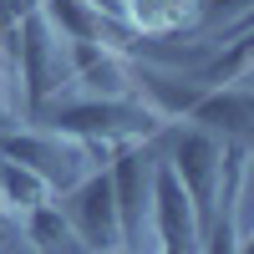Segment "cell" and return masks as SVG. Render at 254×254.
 I'll list each match as a JSON object with an SVG mask.
<instances>
[{
  "instance_id": "6da1fadb",
  "label": "cell",
  "mask_w": 254,
  "mask_h": 254,
  "mask_svg": "<svg viewBox=\"0 0 254 254\" xmlns=\"http://www.w3.org/2000/svg\"><path fill=\"white\" fill-rule=\"evenodd\" d=\"M36 127H56L66 137H81L102 147V153H117V147H137L168 132V122L147 107L142 97H56L46 102L36 117Z\"/></svg>"
},
{
  "instance_id": "7a4b0ae2",
  "label": "cell",
  "mask_w": 254,
  "mask_h": 254,
  "mask_svg": "<svg viewBox=\"0 0 254 254\" xmlns=\"http://www.w3.org/2000/svg\"><path fill=\"white\" fill-rule=\"evenodd\" d=\"M10 76H20L26 92V117H36L46 102H56L71 87V41L61 36L36 5L20 15L15 41H10Z\"/></svg>"
},
{
  "instance_id": "3957f363",
  "label": "cell",
  "mask_w": 254,
  "mask_h": 254,
  "mask_svg": "<svg viewBox=\"0 0 254 254\" xmlns=\"http://www.w3.org/2000/svg\"><path fill=\"white\" fill-rule=\"evenodd\" d=\"M0 158L26 163L31 173H41L56 198L66 193V188H76L87 173L107 168V153H102V147L81 142V137H66V132H56V127H10V132H0Z\"/></svg>"
},
{
  "instance_id": "277c9868",
  "label": "cell",
  "mask_w": 254,
  "mask_h": 254,
  "mask_svg": "<svg viewBox=\"0 0 254 254\" xmlns=\"http://www.w3.org/2000/svg\"><path fill=\"white\" fill-rule=\"evenodd\" d=\"M224 137L203 132V127H178V132H168V163H173L178 183L188 188V198H193V214H198V229H208L214 219V203H219V178H224Z\"/></svg>"
},
{
  "instance_id": "5b68a950",
  "label": "cell",
  "mask_w": 254,
  "mask_h": 254,
  "mask_svg": "<svg viewBox=\"0 0 254 254\" xmlns=\"http://www.w3.org/2000/svg\"><path fill=\"white\" fill-rule=\"evenodd\" d=\"M153 153L147 142L137 147H117L107 158L112 173V198H117V219H122V249H137L153 239Z\"/></svg>"
},
{
  "instance_id": "8992f818",
  "label": "cell",
  "mask_w": 254,
  "mask_h": 254,
  "mask_svg": "<svg viewBox=\"0 0 254 254\" xmlns=\"http://www.w3.org/2000/svg\"><path fill=\"white\" fill-rule=\"evenodd\" d=\"M61 214L76 229V239L87 244V254H107L122 249V219H117V198H112V173L97 168L76 188L61 193Z\"/></svg>"
},
{
  "instance_id": "52a82bcc",
  "label": "cell",
  "mask_w": 254,
  "mask_h": 254,
  "mask_svg": "<svg viewBox=\"0 0 254 254\" xmlns=\"http://www.w3.org/2000/svg\"><path fill=\"white\" fill-rule=\"evenodd\" d=\"M76 97H137V66L102 41H71Z\"/></svg>"
},
{
  "instance_id": "ba28073f",
  "label": "cell",
  "mask_w": 254,
  "mask_h": 254,
  "mask_svg": "<svg viewBox=\"0 0 254 254\" xmlns=\"http://www.w3.org/2000/svg\"><path fill=\"white\" fill-rule=\"evenodd\" d=\"M153 234H158V244H188L203 254V229L193 214V198L178 183L173 163H153Z\"/></svg>"
},
{
  "instance_id": "9c48e42d",
  "label": "cell",
  "mask_w": 254,
  "mask_h": 254,
  "mask_svg": "<svg viewBox=\"0 0 254 254\" xmlns=\"http://www.w3.org/2000/svg\"><path fill=\"white\" fill-rule=\"evenodd\" d=\"M183 122L203 127L224 142H254V87L234 81V87H203V97L188 107Z\"/></svg>"
},
{
  "instance_id": "30bf717a",
  "label": "cell",
  "mask_w": 254,
  "mask_h": 254,
  "mask_svg": "<svg viewBox=\"0 0 254 254\" xmlns=\"http://www.w3.org/2000/svg\"><path fill=\"white\" fill-rule=\"evenodd\" d=\"M20 239H26L31 254H87V244L76 239V229L66 224V214H61L56 198L31 208V214L20 219Z\"/></svg>"
},
{
  "instance_id": "8fae6325",
  "label": "cell",
  "mask_w": 254,
  "mask_h": 254,
  "mask_svg": "<svg viewBox=\"0 0 254 254\" xmlns=\"http://www.w3.org/2000/svg\"><path fill=\"white\" fill-rule=\"evenodd\" d=\"M51 198H56V193H51V183L41 178V173H31L26 163H10V158H0V203H5L15 219H26L31 208L51 203Z\"/></svg>"
},
{
  "instance_id": "7c38bea8",
  "label": "cell",
  "mask_w": 254,
  "mask_h": 254,
  "mask_svg": "<svg viewBox=\"0 0 254 254\" xmlns=\"http://www.w3.org/2000/svg\"><path fill=\"white\" fill-rule=\"evenodd\" d=\"M122 20L137 36H173V0H122Z\"/></svg>"
},
{
  "instance_id": "4fadbf2b",
  "label": "cell",
  "mask_w": 254,
  "mask_h": 254,
  "mask_svg": "<svg viewBox=\"0 0 254 254\" xmlns=\"http://www.w3.org/2000/svg\"><path fill=\"white\" fill-rule=\"evenodd\" d=\"M254 10V0H203V10H198V26H214L219 41L239 26V20Z\"/></svg>"
},
{
  "instance_id": "5bb4252c",
  "label": "cell",
  "mask_w": 254,
  "mask_h": 254,
  "mask_svg": "<svg viewBox=\"0 0 254 254\" xmlns=\"http://www.w3.org/2000/svg\"><path fill=\"white\" fill-rule=\"evenodd\" d=\"M198 10H203V0H173V31H193Z\"/></svg>"
},
{
  "instance_id": "9a60e30c",
  "label": "cell",
  "mask_w": 254,
  "mask_h": 254,
  "mask_svg": "<svg viewBox=\"0 0 254 254\" xmlns=\"http://www.w3.org/2000/svg\"><path fill=\"white\" fill-rule=\"evenodd\" d=\"M0 249H20V219L0 203Z\"/></svg>"
},
{
  "instance_id": "2e32d148",
  "label": "cell",
  "mask_w": 254,
  "mask_h": 254,
  "mask_svg": "<svg viewBox=\"0 0 254 254\" xmlns=\"http://www.w3.org/2000/svg\"><path fill=\"white\" fill-rule=\"evenodd\" d=\"M10 127H20V112L10 107L5 97H0V132H10Z\"/></svg>"
},
{
  "instance_id": "e0dca14e",
  "label": "cell",
  "mask_w": 254,
  "mask_h": 254,
  "mask_svg": "<svg viewBox=\"0 0 254 254\" xmlns=\"http://www.w3.org/2000/svg\"><path fill=\"white\" fill-rule=\"evenodd\" d=\"M0 76H10V51L0 46Z\"/></svg>"
},
{
  "instance_id": "ac0fdd59",
  "label": "cell",
  "mask_w": 254,
  "mask_h": 254,
  "mask_svg": "<svg viewBox=\"0 0 254 254\" xmlns=\"http://www.w3.org/2000/svg\"><path fill=\"white\" fill-rule=\"evenodd\" d=\"M239 254H254V234H249V239H244V249H239Z\"/></svg>"
},
{
  "instance_id": "d6986e66",
  "label": "cell",
  "mask_w": 254,
  "mask_h": 254,
  "mask_svg": "<svg viewBox=\"0 0 254 254\" xmlns=\"http://www.w3.org/2000/svg\"><path fill=\"white\" fill-rule=\"evenodd\" d=\"M107 254H137V249H107Z\"/></svg>"
},
{
  "instance_id": "ffe728a7",
  "label": "cell",
  "mask_w": 254,
  "mask_h": 254,
  "mask_svg": "<svg viewBox=\"0 0 254 254\" xmlns=\"http://www.w3.org/2000/svg\"><path fill=\"white\" fill-rule=\"evenodd\" d=\"M5 81H10V76H0V87H5Z\"/></svg>"
}]
</instances>
